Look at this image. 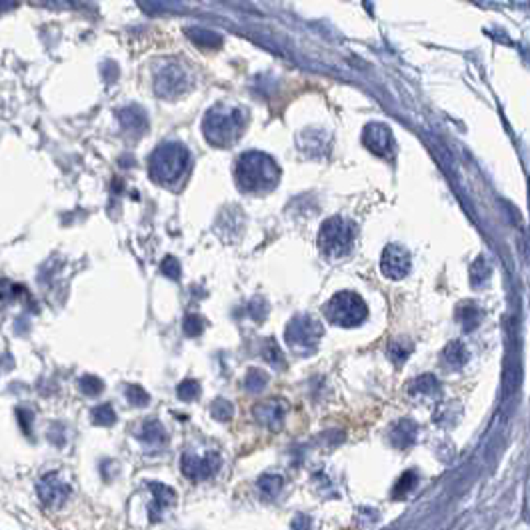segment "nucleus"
Returning a JSON list of instances; mask_svg holds the SVG:
<instances>
[{"mask_svg":"<svg viewBox=\"0 0 530 530\" xmlns=\"http://www.w3.org/2000/svg\"><path fill=\"white\" fill-rule=\"evenodd\" d=\"M324 314L328 322L342 326V328H353L367 321L369 316V308L364 305V300L354 294V292H338L335 294L326 306H324Z\"/></svg>","mask_w":530,"mask_h":530,"instance_id":"obj_1","label":"nucleus"},{"mask_svg":"<svg viewBox=\"0 0 530 530\" xmlns=\"http://www.w3.org/2000/svg\"><path fill=\"white\" fill-rule=\"evenodd\" d=\"M188 164V154L182 146L166 145L150 161V175L154 180L161 182H172L175 178L186 168Z\"/></svg>","mask_w":530,"mask_h":530,"instance_id":"obj_2","label":"nucleus"},{"mask_svg":"<svg viewBox=\"0 0 530 530\" xmlns=\"http://www.w3.org/2000/svg\"><path fill=\"white\" fill-rule=\"evenodd\" d=\"M284 337L289 340L290 346L296 348H312L322 337V326L316 321L308 316H298L287 326Z\"/></svg>","mask_w":530,"mask_h":530,"instance_id":"obj_3","label":"nucleus"},{"mask_svg":"<svg viewBox=\"0 0 530 530\" xmlns=\"http://www.w3.org/2000/svg\"><path fill=\"white\" fill-rule=\"evenodd\" d=\"M353 242V234L346 226L338 220H332L322 228L321 232V246L322 250L330 257H342L348 252Z\"/></svg>","mask_w":530,"mask_h":530,"instance_id":"obj_4","label":"nucleus"},{"mask_svg":"<svg viewBox=\"0 0 530 530\" xmlns=\"http://www.w3.org/2000/svg\"><path fill=\"white\" fill-rule=\"evenodd\" d=\"M68 495H70L68 484L61 481L56 472H50L38 482V497L47 506H61L68 498Z\"/></svg>","mask_w":530,"mask_h":530,"instance_id":"obj_5","label":"nucleus"},{"mask_svg":"<svg viewBox=\"0 0 530 530\" xmlns=\"http://www.w3.org/2000/svg\"><path fill=\"white\" fill-rule=\"evenodd\" d=\"M410 271V257L401 246H388L383 257V273L390 278H402Z\"/></svg>","mask_w":530,"mask_h":530,"instance_id":"obj_6","label":"nucleus"},{"mask_svg":"<svg viewBox=\"0 0 530 530\" xmlns=\"http://www.w3.org/2000/svg\"><path fill=\"white\" fill-rule=\"evenodd\" d=\"M284 415H287V406L284 402L280 401H268L258 404L255 408V417L260 424H264L271 431H280L282 422H284Z\"/></svg>","mask_w":530,"mask_h":530,"instance_id":"obj_7","label":"nucleus"},{"mask_svg":"<svg viewBox=\"0 0 530 530\" xmlns=\"http://www.w3.org/2000/svg\"><path fill=\"white\" fill-rule=\"evenodd\" d=\"M415 438H417V424L412 422V420H401L394 428H392V433H390V440H392V444L394 447H399V449H406V447H410L412 442H415Z\"/></svg>","mask_w":530,"mask_h":530,"instance_id":"obj_8","label":"nucleus"},{"mask_svg":"<svg viewBox=\"0 0 530 530\" xmlns=\"http://www.w3.org/2000/svg\"><path fill=\"white\" fill-rule=\"evenodd\" d=\"M138 438L143 442H148V444H162L166 440V431H164V426H162L159 420L150 418V420H146L145 424H143V428L138 433Z\"/></svg>","mask_w":530,"mask_h":530,"instance_id":"obj_9","label":"nucleus"},{"mask_svg":"<svg viewBox=\"0 0 530 530\" xmlns=\"http://www.w3.org/2000/svg\"><path fill=\"white\" fill-rule=\"evenodd\" d=\"M444 360L449 362L452 369H463L468 360V348L465 342L460 340H452L449 346L444 348Z\"/></svg>","mask_w":530,"mask_h":530,"instance_id":"obj_10","label":"nucleus"},{"mask_svg":"<svg viewBox=\"0 0 530 530\" xmlns=\"http://www.w3.org/2000/svg\"><path fill=\"white\" fill-rule=\"evenodd\" d=\"M150 490H152V495H154V502H156L159 511L170 506V504H175V500H177V492H175L170 486L162 484V482H152V484H150Z\"/></svg>","mask_w":530,"mask_h":530,"instance_id":"obj_11","label":"nucleus"},{"mask_svg":"<svg viewBox=\"0 0 530 530\" xmlns=\"http://www.w3.org/2000/svg\"><path fill=\"white\" fill-rule=\"evenodd\" d=\"M180 468L188 481H200V456H196L193 452H184L182 460H180Z\"/></svg>","mask_w":530,"mask_h":530,"instance_id":"obj_12","label":"nucleus"},{"mask_svg":"<svg viewBox=\"0 0 530 530\" xmlns=\"http://www.w3.org/2000/svg\"><path fill=\"white\" fill-rule=\"evenodd\" d=\"M90 418H93V424H97V426H113L116 422V412L109 402H104V404H98L93 410Z\"/></svg>","mask_w":530,"mask_h":530,"instance_id":"obj_13","label":"nucleus"},{"mask_svg":"<svg viewBox=\"0 0 530 530\" xmlns=\"http://www.w3.org/2000/svg\"><path fill=\"white\" fill-rule=\"evenodd\" d=\"M220 465H223V460H220L218 452H209L207 456H202L200 458V481H207L212 474H216Z\"/></svg>","mask_w":530,"mask_h":530,"instance_id":"obj_14","label":"nucleus"},{"mask_svg":"<svg viewBox=\"0 0 530 530\" xmlns=\"http://www.w3.org/2000/svg\"><path fill=\"white\" fill-rule=\"evenodd\" d=\"M458 319L463 322V328H465L466 332H472L481 324V310L476 306L468 305L458 312Z\"/></svg>","mask_w":530,"mask_h":530,"instance_id":"obj_15","label":"nucleus"},{"mask_svg":"<svg viewBox=\"0 0 530 530\" xmlns=\"http://www.w3.org/2000/svg\"><path fill=\"white\" fill-rule=\"evenodd\" d=\"M177 394L180 401L184 402H193L200 396V385L194 380V378H186L182 380L180 385L177 386Z\"/></svg>","mask_w":530,"mask_h":530,"instance_id":"obj_16","label":"nucleus"},{"mask_svg":"<svg viewBox=\"0 0 530 530\" xmlns=\"http://www.w3.org/2000/svg\"><path fill=\"white\" fill-rule=\"evenodd\" d=\"M188 36H191V40H193L194 45H198V47H218L220 45V36H216V34L210 33V31H202V29L188 31Z\"/></svg>","mask_w":530,"mask_h":530,"instance_id":"obj_17","label":"nucleus"},{"mask_svg":"<svg viewBox=\"0 0 530 530\" xmlns=\"http://www.w3.org/2000/svg\"><path fill=\"white\" fill-rule=\"evenodd\" d=\"M79 388L86 396H98L104 390V383L98 376H95V374H84L81 380H79Z\"/></svg>","mask_w":530,"mask_h":530,"instance_id":"obj_18","label":"nucleus"},{"mask_svg":"<svg viewBox=\"0 0 530 530\" xmlns=\"http://www.w3.org/2000/svg\"><path fill=\"white\" fill-rule=\"evenodd\" d=\"M266 385H268V374H266V372H262V370L258 369L248 370V374H246V378H244V386H246L250 392H258V390H262Z\"/></svg>","mask_w":530,"mask_h":530,"instance_id":"obj_19","label":"nucleus"},{"mask_svg":"<svg viewBox=\"0 0 530 530\" xmlns=\"http://www.w3.org/2000/svg\"><path fill=\"white\" fill-rule=\"evenodd\" d=\"M258 488H260L264 495L274 497V495L282 488V476H278V474H264V476H260V481H258Z\"/></svg>","mask_w":530,"mask_h":530,"instance_id":"obj_20","label":"nucleus"},{"mask_svg":"<svg viewBox=\"0 0 530 530\" xmlns=\"http://www.w3.org/2000/svg\"><path fill=\"white\" fill-rule=\"evenodd\" d=\"M125 394H127V399H129V402L132 404V406H146V404L150 402V394L146 392L143 386H136V385L127 386Z\"/></svg>","mask_w":530,"mask_h":530,"instance_id":"obj_21","label":"nucleus"},{"mask_svg":"<svg viewBox=\"0 0 530 530\" xmlns=\"http://www.w3.org/2000/svg\"><path fill=\"white\" fill-rule=\"evenodd\" d=\"M204 319L202 316H198V314H188L186 319H184V335L191 338L200 337L202 332H204Z\"/></svg>","mask_w":530,"mask_h":530,"instance_id":"obj_22","label":"nucleus"},{"mask_svg":"<svg viewBox=\"0 0 530 530\" xmlns=\"http://www.w3.org/2000/svg\"><path fill=\"white\" fill-rule=\"evenodd\" d=\"M210 415L214 420H220V422H226V420H230L232 415H234V408H232V404L228 401H216L212 404V408H210Z\"/></svg>","mask_w":530,"mask_h":530,"instance_id":"obj_23","label":"nucleus"},{"mask_svg":"<svg viewBox=\"0 0 530 530\" xmlns=\"http://www.w3.org/2000/svg\"><path fill=\"white\" fill-rule=\"evenodd\" d=\"M415 484H417V472L410 470V472H406L401 481H399V484H396V488H394V498L406 497V495L415 488Z\"/></svg>","mask_w":530,"mask_h":530,"instance_id":"obj_24","label":"nucleus"},{"mask_svg":"<svg viewBox=\"0 0 530 530\" xmlns=\"http://www.w3.org/2000/svg\"><path fill=\"white\" fill-rule=\"evenodd\" d=\"M262 354H264V358H266L271 364H282V351L278 348V344L274 342L273 338H268V340L264 342Z\"/></svg>","mask_w":530,"mask_h":530,"instance_id":"obj_25","label":"nucleus"},{"mask_svg":"<svg viewBox=\"0 0 530 530\" xmlns=\"http://www.w3.org/2000/svg\"><path fill=\"white\" fill-rule=\"evenodd\" d=\"M161 271L164 276H168V278H172V280H178V278H180V264H178V260L175 257L164 258L161 264Z\"/></svg>","mask_w":530,"mask_h":530,"instance_id":"obj_26","label":"nucleus"},{"mask_svg":"<svg viewBox=\"0 0 530 530\" xmlns=\"http://www.w3.org/2000/svg\"><path fill=\"white\" fill-rule=\"evenodd\" d=\"M122 118H125V125L129 129H145V116L140 113L127 111V113H122Z\"/></svg>","mask_w":530,"mask_h":530,"instance_id":"obj_27","label":"nucleus"},{"mask_svg":"<svg viewBox=\"0 0 530 530\" xmlns=\"http://www.w3.org/2000/svg\"><path fill=\"white\" fill-rule=\"evenodd\" d=\"M17 415H18V424H20L22 433L24 434L33 433V412H31V410H26V408H18Z\"/></svg>","mask_w":530,"mask_h":530,"instance_id":"obj_28","label":"nucleus"},{"mask_svg":"<svg viewBox=\"0 0 530 530\" xmlns=\"http://www.w3.org/2000/svg\"><path fill=\"white\" fill-rule=\"evenodd\" d=\"M433 388H436V380L428 374V376L418 378L417 383L412 385V392H431Z\"/></svg>","mask_w":530,"mask_h":530,"instance_id":"obj_29","label":"nucleus"},{"mask_svg":"<svg viewBox=\"0 0 530 530\" xmlns=\"http://www.w3.org/2000/svg\"><path fill=\"white\" fill-rule=\"evenodd\" d=\"M388 353H390V358H392V360H399V362H401V360H406L410 348H404L402 342H392L390 348H388Z\"/></svg>","mask_w":530,"mask_h":530,"instance_id":"obj_30","label":"nucleus"},{"mask_svg":"<svg viewBox=\"0 0 530 530\" xmlns=\"http://www.w3.org/2000/svg\"><path fill=\"white\" fill-rule=\"evenodd\" d=\"M17 4V0H0V10H8Z\"/></svg>","mask_w":530,"mask_h":530,"instance_id":"obj_31","label":"nucleus"}]
</instances>
